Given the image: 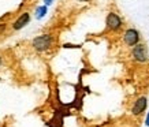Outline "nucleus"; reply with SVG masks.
Listing matches in <instances>:
<instances>
[{"label": "nucleus", "mask_w": 149, "mask_h": 127, "mask_svg": "<svg viewBox=\"0 0 149 127\" xmlns=\"http://www.w3.org/2000/svg\"><path fill=\"white\" fill-rule=\"evenodd\" d=\"M79 1H82V3H86V1H91V0H79Z\"/></svg>", "instance_id": "nucleus-10"}, {"label": "nucleus", "mask_w": 149, "mask_h": 127, "mask_svg": "<svg viewBox=\"0 0 149 127\" xmlns=\"http://www.w3.org/2000/svg\"><path fill=\"white\" fill-rule=\"evenodd\" d=\"M146 105H148V99L145 96H141L136 100V103L133 104V108H131V114L134 116H140V115L144 114V111L146 109Z\"/></svg>", "instance_id": "nucleus-5"}, {"label": "nucleus", "mask_w": 149, "mask_h": 127, "mask_svg": "<svg viewBox=\"0 0 149 127\" xmlns=\"http://www.w3.org/2000/svg\"><path fill=\"white\" fill-rule=\"evenodd\" d=\"M131 56L136 62H140V63H145L149 60V55H148V49H146V45L144 44H137V45L133 46V51H131Z\"/></svg>", "instance_id": "nucleus-1"}, {"label": "nucleus", "mask_w": 149, "mask_h": 127, "mask_svg": "<svg viewBox=\"0 0 149 127\" xmlns=\"http://www.w3.org/2000/svg\"><path fill=\"white\" fill-rule=\"evenodd\" d=\"M44 3H45V6H51L54 3V0H44Z\"/></svg>", "instance_id": "nucleus-9"}, {"label": "nucleus", "mask_w": 149, "mask_h": 127, "mask_svg": "<svg viewBox=\"0 0 149 127\" xmlns=\"http://www.w3.org/2000/svg\"><path fill=\"white\" fill-rule=\"evenodd\" d=\"M47 6H40V7H37L36 10V18L37 19H42L44 17L47 15Z\"/></svg>", "instance_id": "nucleus-7"}, {"label": "nucleus", "mask_w": 149, "mask_h": 127, "mask_svg": "<svg viewBox=\"0 0 149 127\" xmlns=\"http://www.w3.org/2000/svg\"><path fill=\"white\" fill-rule=\"evenodd\" d=\"M145 124H146V127H149V111H148V115H146V119H145Z\"/></svg>", "instance_id": "nucleus-8"}, {"label": "nucleus", "mask_w": 149, "mask_h": 127, "mask_svg": "<svg viewBox=\"0 0 149 127\" xmlns=\"http://www.w3.org/2000/svg\"><path fill=\"white\" fill-rule=\"evenodd\" d=\"M140 32L137 30V29H133V27H130V29H127L126 32L123 33V41H125V44H126L127 46H134L137 45L138 42H140Z\"/></svg>", "instance_id": "nucleus-2"}, {"label": "nucleus", "mask_w": 149, "mask_h": 127, "mask_svg": "<svg viewBox=\"0 0 149 127\" xmlns=\"http://www.w3.org/2000/svg\"><path fill=\"white\" fill-rule=\"evenodd\" d=\"M29 21H30V15H29L27 12H23L22 15H21V17L14 22V29H15V30L22 29L23 26H26L27 23H29Z\"/></svg>", "instance_id": "nucleus-6"}, {"label": "nucleus", "mask_w": 149, "mask_h": 127, "mask_svg": "<svg viewBox=\"0 0 149 127\" xmlns=\"http://www.w3.org/2000/svg\"><path fill=\"white\" fill-rule=\"evenodd\" d=\"M105 25H107V30L109 32H118L122 27V19L115 12H109L105 19Z\"/></svg>", "instance_id": "nucleus-4"}, {"label": "nucleus", "mask_w": 149, "mask_h": 127, "mask_svg": "<svg viewBox=\"0 0 149 127\" xmlns=\"http://www.w3.org/2000/svg\"><path fill=\"white\" fill-rule=\"evenodd\" d=\"M0 64H1V58H0Z\"/></svg>", "instance_id": "nucleus-11"}, {"label": "nucleus", "mask_w": 149, "mask_h": 127, "mask_svg": "<svg viewBox=\"0 0 149 127\" xmlns=\"http://www.w3.org/2000/svg\"><path fill=\"white\" fill-rule=\"evenodd\" d=\"M51 45H52V37L49 34H42V36H38L33 40V46L40 52L47 51Z\"/></svg>", "instance_id": "nucleus-3"}]
</instances>
